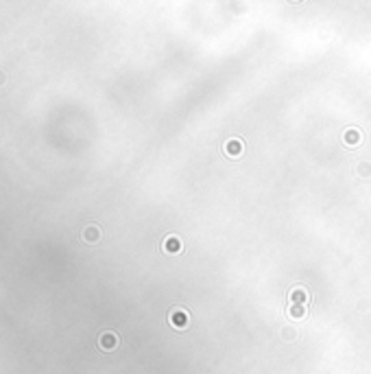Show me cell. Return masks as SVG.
Segmentation results:
<instances>
[{
  "label": "cell",
  "mask_w": 371,
  "mask_h": 374,
  "mask_svg": "<svg viewBox=\"0 0 371 374\" xmlns=\"http://www.w3.org/2000/svg\"><path fill=\"white\" fill-rule=\"evenodd\" d=\"M168 320H170V324H173L175 328L183 330L188 326V322H190V315H188L186 308H170Z\"/></svg>",
  "instance_id": "1"
},
{
  "label": "cell",
  "mask_w": 371,
  "mask_h": 374,
  "mask_svg": "<svg viewBox=\"0 0 371 374\" xmlns=\"http://www.w3.org/2000/svg\"><path fill=\"white\" fill-rule=\"evenodd\" d=\"M288 300H290V304H308L310 295L308 291L304 289V287H295V289H290V293H288Z\"/></svg>",
  "instance_id": "2"
},
{
  "label": "cell",
  "mask_w": 371,
  "mask_h": 374,
  "mask_svg": "<svg viewBox=\"0 0 371 374\" xmlns=\"http://www.w3.org/2000/svg\"><path fill=\"white\" fill-rule=\"evenodd\" d=\"M161 250L168 252V254H177V252L183 250V243H181V238L173 234V237H166V238H164V245H161Z\"/></svg>",
  "instance_id": "3"
},
{
  "label": "cell",
  "mask_w": 371,
  "mask_h": 374,
  "mask_svg": "<svg viewBox=\"0 0 371 374\" xmlns=\"http://www.w3.org/2000/svg\"><path fill=\"white\" fill-rule=\"evenodd\" d=\"M223 149H225V153L229 155V158H238V155L242 153V140H240V138H229Z\"/></svg>",
  "instance_id": "4"
},
{
  "label": "cell",
  "mask_w": 371,
  "mask_h": 374,
  "mask_svg": "<svg viewBox=\"0 0 371 374\" xmlns=\"http://www.w3.org/2000/svg\"><path fill=\"white\" fill-rule=\"evenodd\" d=\"M98 343H100V348H103V350H113V348H116V343H118V337L113 333H103V335H100V339H98Z\"/></svg>",
  "instance_id": "5"
},
{
  "label": "cell",
  "mask_w": 371,
  "mask_h": 374,
  "mask_svg": "<svg viewBox=\"0 0 371 374\" xmlns=\"http://www.w3.org/2000/svg\"><path fill=\"white\" fill-rule=\"evenodd\" d=\"M98 238H100L98 225H87V228L83 230V241H85V243H96Z\"/></svg>",
  "instance_id": "6"
},
{
  "label": "cell",
  "mask_w": 371,
  "mask_h": 374,
  "mask_svg": "<svg viewBox=\"0 0 371 374\" xmlns=\"http://www.w3.org/2000/svg\"><path fill=\"white\" fill-rule=\"evenodd\" d=\"M286 313H288V317L297 320V317H304L306 315V306H304V304H290Z\"/></svg>",
  "instance_id": "7"
},
{
  "label": "cell",
  "mask_w": 371,
  "mask_h": 374,
  "mask_svg": "<svg viewBox=\"0 0 371 374\" xmlns=\"http://www.w3.org/2000/svg\"><path fill=\"white\" fill-rule=\"evenodd\" d=\"M360 132H358V129H347V132H345V142H347V145H358V142H360Z\"/></svg>",
  "instance_id": "8"
}]
</instances>
